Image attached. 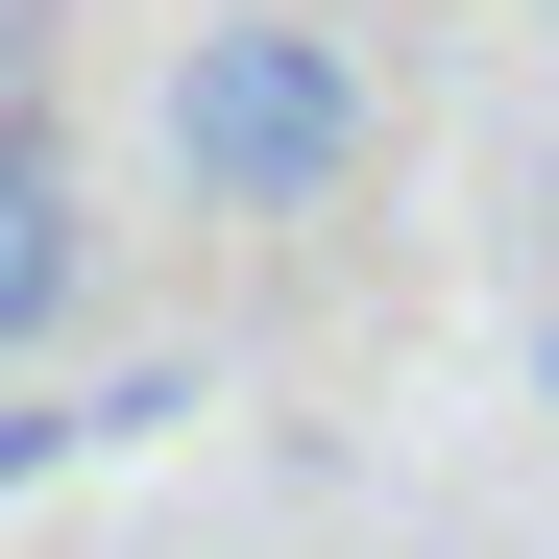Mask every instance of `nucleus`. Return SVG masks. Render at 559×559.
Here are the masks:
<instances>
[{"label":"nucleus","mask_w":559,"mask_h":559,"mask_svg":"<svg viewBox=\"0 0 559 559\" xmlns=\"http://www.w3.org/2000/svg\"><path fill=\"white\" fill-rule=\"evenodd\" d=\"M73 317H98V195H73L49 98H0V365H49Z\"/></svg>","instance_id":"f03ea898"},{"label":"nucleus","mask_w":559,"mask_h":559,"mask_svg":"<svg viewBox=\"0 0 559 559\" xmlns=\"http://www.w3.org/2000/svg\"><path fill=\"white\" fill-rule=\"evenodd\" d=\"M535 390H559V317H535Z\"/></svg>","instance_id":"7ed1b4c3"},{"label":"nucleus","mask_w":559,"mask_h":559,"mask_svg":"<svg viewBox=\"0 0 559 559\" xmlns=\"http://www.w3.org/2000/svg\"><path fill=\"white\" fill-rule=\"evenodd\" d=\"M535 25H559V0H535Z\"/></svg>","instance_id":"20e7f679"},{"label":"nucleus","mask_w":559,"mask_h":559,"mask_svg":"<svg viewBox=\"0 0 559 559\" xmlns=\"http://www.w3.org/2000/svg\"><path fill=\"white\" fill-rule=\"evenodd\" d=\"M365 146H390L365 25H317V0H219V25H170V195H195V219H341Z\"/></svg>","instance_id":"f257e3e1"}]
</instances>
